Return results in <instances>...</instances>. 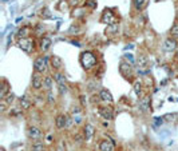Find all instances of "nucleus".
I'll return each instance as SVG.
<instances>
[{
    "label": "nucleus",
    "mask_w": 178,
    "mask_h": 151,
    "mask_svg": "<svg viewBox=\"0 0 178 151\" xmlns=\"http://www.w3.org/2000/svg\"><path fill=\"white\" fill-rule=\"evenodd\" d=\"M79 61L82 64V67L86 71H90L92 70L94 67L96 66V56L90 51H84L80 54V58H79Z\"/></svg>",
    "instance_id": "f257e3e1"
},
{
    "label": "nucleus",
    "mask_w": 178,
    "mask_h": 151,
    "mask_svg": "<svg viewBox=\"0 0 178 151\" xmlns=\"http://www.w3.org/2000/svg\"><path fill=\"white\" fill-rule=\"evenodd\" d=\"M19 47L21 48L24 52H27V54H31V52L34 51V47H35V42L32 40V39L27 38V39H19Z\"/></svg>",
    "instance_id": "f03ea898"
},
{
    "label": "nucleus",
    "mask_w": 178,
    "mask_h": 151,
    "mask_svg": "<svg viewBox=\"0 0 178 151\" xmlns=\"http://www.w3.org/2000/svg\"><path fill=\"white\" fill-rule=\"evenodd\" d=\"M54 78H55V82L59 86V92H60V95H63L67 91V87H66V76L62 72H56L54 75Z\"/></svg>",
    "instance_id": "7ed1b4c3"
},
{
    "label": "nucleus",
    "mask_w": 178,
    "mask_h": 151,
    "mask_svg": "<svg viewBox=\"0 0 178 151\" xmlns=\"http://www.w3.org/2000/svg\"><path fill=\"white\" fill-rule=\"evenodd\" d=\"M46 64H47V58L44 56H40V58H37V59L34 61V70H35V72L37 74H43L46 71Z\"/></svg>",
    "instance_id": "20e7f679"
},
{
    "label": "nucleus",
    "mask_w": 178,
    "mask_h": 151,
    "mask_svg": "<svg viewBox=\"0 0 178 151\" xmlns=\"http://www.w3.org/2000/svg\"><path fill=\"white\" fill-rule=\"evenodd\" d=\"M101 23L107 24V26H111V24H115V16L114 14L110 10H105L101 16Z\"/></svg>",
    "instance_id": "39448f33"
},
{
    "label": "nucleus",
    "mask_w": 178,
    "mask_h": 151,
    "mask_svg": "<svg viewBox=\"0 0 178 151\" xmlns=\"http://www.w3.org/2000/svg\"><path fill=\"white\" fill-rule=\"evenodd\" d=\"M55 123H56V127L58 128H64L70 124V116L68 115H58L55 119Z\"/></svg>",
    "instance_id": "423d86ee"
},
{
    "label": "nucleus",
    "mask_w": 178,
    "mask_h": 151,
    "mask_svg": "<svg viewBox=\"0 0 178 151\" xmlns=\"http://www.w3.org/2000/svg\"><path fill=\"white\" fill-rule=\"evenodd\" d=\"M119 72L122 74V76L129 78V76H131V72H133V67H131V64L122 60L119 64Z\"/></svg>",
    "instance_id": "0eeeda50"
},
{
    "label": "nucleus",
    "mask_w": 178,
    "mask_h": 151,
    "mask_svg": "<svg viewBox=\"0 0 178 151\" xmlns=\"http://www.w3.org/2000/svg\"><path fill=\"white\" fill-rule=\"evenodd\" d=\"M114 147H115V142L111 138H107V139L102 140L101 144H99L101 151H114Z\"/></svg>",
    "instance_id": "6e6552de"
},
{
    "label": "nucleus",
    "mask_w": 178,
    "mask_h": 151,
    "mask_svg": "<svg viewBox=\"0 0 178 151\" xmlns=\"http://www.w3.org/2000/svg\"><path fill=\"white\" fill-rule=\"evenodd\" d=\"M98 112H99V115H101L102 118L108 119V121H111V119L114 118V111H112L111 107H99Z\"/></svg>",
    "instance_id": "1a4fd4ad"
},
{
    "label": "nucleus",
    "mask_w": 178,
    "mask_h": 151,
    "mask_svg": "<svg viewBox=\"0 0 178 151\" xmlns=\"http://www.w3.org/2000/svg\"><path fill=\"white\" fill-rule=\"evenodd\" d=\"M94 126L92 124H90V123H87L86 126H84V128H83V135H84V140L86 142H90L92 139V137H94Z\"/></svg>",
    "instance_id": "9d476101"
},
{
    "label": "nucleus",
    "mask_w": 178,
    "mask_h": 151,
    "mask_svg": "<svg viewBox=\"0 0 178 151\" xmlns=\"http://www.w3.org/2000/svg\"><path fill=\"white\" fill-rule=\"evenodd\" d=\"M27 134H28V137H30L31 139H34V140H37V139L42 138V131H40L37 127H35V126H31V127L28 128Z\"/></svg>",
    "instance_id": "9b49d317"
},
{
    "label": "nucleus",
    "mask_w": 178,
    "mask_h": 151,
    "mask_svg": "<svg viewBox=\"0 0 178 151\" xmlns=\"http://www.w3.org/2000/svg\"><path fill=\"white\" fill-rule=\"evenodd\" d=\"M177 48V40H174L173 38H169L163 43V50L166 52H171Z\"/></svg>",
    "instance_id": "f8f14e48"
},
{
    "label": "nucleus",
    "mask_w": 178,
    "mask_h": 151,
    "mask_svg": "<svg viewBox=\"0 0 178 151\" xmlns=\"http://www.w3.org/2000/svg\"><path fill=\"white\" fill-rule=\"evenodd\" d=\"M32 87L35 88V90H39V88L43 87V78L40 76V74L35 72L32 75Z\"/></svg>",
    "instance_id": "ddd939ff"
},
{
    "label": "nucleus",
    "mask_w": 178,
    "mask_h": 151,
    "mask_svg": "<svg viewBox=\"0 0 178 151\" xmlns=\"http://www.w3.org/2000/svg\"><path fill=\"white\" fill-rule=\"evenodd\" d=\"M31 32H32V30H31L30 26H23L18 31V38L19 39H27Z\"/></svg>",
    "instance_id": "4468645a"
},
{
    "label": "nucleus",
    "mask_w": 178,
    "mask_h": 151,
    "mask_svg": "<svg viewBox=\"0 0 178 151\" xmlns=\"http://www.w3.org/2000/svg\"><path fill=\"white\" fill-rule=\"evenodd\" d=\"M51 66H52V68H55V70H60L62 66H63V61H62V59L58 56V55H52L51 56Z\"/></svg>",
    "instance_id": "2eb2a0df"
},
{
    "label": "nucleus",
    "mask_w": 178,
    "mask_h": 151,
    "mask_svg": "<svg viewBox=\"0 0 178 151\" xmlns=\"http://www.w3.org/2000/svg\"><path fill=\"white\" fill-rule=\"evenodd\" d=\"M99 98L103 100V102H106V103H112V95L110 94V91H107V90H102L101 92H99Z\"/></svg>",
    "instance_id": "dca6fc26"
},
{
    "label": "nucleus",
    "mask_w": 178,
    "mask_h": 151,
    "mask_svg": "<svg viewBox=\"0 0 178 151\" xmlns=\"http://www.w3.org/2000/svg\"><path fill=\"white\" fill-rule=\"evenodd\" d=\"M51 39L47 38V36H44V38H42V40H40V50H42L43 52L48 51L50 47H51Z\"/></svg>",
    "instance_id": "f3484780"
},
{
    "label": "nucleus",
    "mask_w": 178,
    "mask_h": 151,
    "mask_svg": "<svg viewBox=\"0 0 178 151\" xmlns=\"http://www.w3.org/2000/svg\"><path fill=\"white\" fill-rule=\"evenodd\" d=\"M52 86H54V80H52L51 76H46L43 79V88H46L47 91H51Z\"/></svg>",
    "instance_id": "a211bd4d"
},
{
    "label": "nucleus",
    "mask_w": 178,
    "mask_h": 151,
    "mask_svg": "<svg viewBox=\"0 0 178 151\" xmlns=\"http://www.w3.org/2000/svg\"><path fill=\"white\" fill-rule=\"evenodd\" d=\"M119 30V23H115V24H111V26H107L106 28V33H110V35H115Z\"/></svg>",
    "instance_id": "6ab92c4d"
},
{
    "label": "nucleus",
    "mask_w": 178,
    "mask_h": 151,
    "mask_svg": "<svg viewBox=\"0 0 178 151\" xmlns=\"http://www.w3.org/2000/svg\"><path fill=\"white\" fill-rule=\"evenodd\" d=\"M8 91H9V86H8V82H7V80H3L2 92H0V98H3V99H4V98L8 95Z\"/></svg>",
    "instance_id": "aec40b11"
},
{
    "label": "nucleus",
    "mask_w": 178,
    "mask_h": 151,
    "mask_svg": "<svg viewBox=\"0 0 178 151\" xmlns=\"http://www.w3.org/2000/svg\"><path fill=\"white\" fill-rule=\"evenodd\" d=\"M139 104H141V107H142L143 110H147L149 107H150V98H149V96H143V98H141Z\"/></svg>",
    "instance_id": "412c9836"
},
{
    "label": "nucleus",
    "mask_w": 178,
    "mask_h": 151,
    "mask_svg": "<svg viewBox=\"0 0 178 151\" xmlns=\"http://www.w3.org/2000/svg\"><path fill=\"white\" fill-rule=\"evenodd\" d=\"M146 5V0H134V7L137 11H142Z\"/></svg>",
    "instance_id": "4be33fe9"
},
{
    "label": "nucleus",
    "mask_w": 178,
    "mask_h": 151,
    "mask_svg": "<svg viewBox=\"0 0 178 151\" xmlns=\"http://www.w3.org/2000/svg\"><path fill=\"white\" fill-rule=\"evenodd\" d=\"M170 38H173L174 40H177L178 42V24H174L173 27H171V30H170Z\"/></svg>",
    "instance_id": "5701e85b"
},
{
    "label": "nucleus",
    "mask_w": 178,
    "mask_h": 151,
    "mask_svg": "<svg viewBox=\"0 0 178 151\" xmlns=\"http://www.w3.org/2000/svg\"><path fill=\"white\" fill-rule=\"evenodd\" d=\"M30 106H31V102L27 100L26 96H21L20 98V107H21V109L27 110V109H30Z\"/></svg>",
    "instance_id": "b1692460"
},
{
    "label": "nucleus",
    "mask_w": 178,
    "mask_h": 151,
    "mask_svg": "<svg viewBox=\"0 0 178 151\" xmlns=\"http://www.w3.org/2000/svg\"><path fill=\"white\" fill-rule=\"evenodd\" d=\"M134 91H135V94L141 96L142 95V83L141 82H135L134 83Z\"/></svg>",
    "instance_id": "393cba45"
},
{
    "label": "nucleus",
    "mask_w": 178,
    "mask_h": 151,
    "mask_svg": "<svg viewBox=\"0 0 178 151\" xmlns=\"http://www.w3.org/2000/svg\"><path fill=\"white\" fill-rule=\"evenodd\" d=\"M138 64H139V67H146L147 66V58H146L145 55H139L138 56Z\"/></svg>",
    "instance_id": "a878e982"
},
{
    "label": "nucleus",
    "mask_w": 178,
    "mask_h": 151,
    "mask_svg": "<svg viewBox=\"0 0 178 151\" xmlns=\"http://www.w3.org/2000/svg\"><path fill=\"white\" fill-rule=\"evenodd\" d=\"M43 150H44V146H43V143H40V142L35 143L32 146V149H31V151H43Z\"/></svg>",
    "instance_id": "bb28decb"
},
{
    "label": "nucleus",
    "mask_w": 178,
    "mask_h": 151,
    "mask_svg": "<svg viewBox=\"0 0 178 151\" xmlns=\"http://www.w3.org/2000/svg\"><path fill=\"white\" fill-rule=\"evenodd\" d=\"M47 100L51 104L55 102V96H54V94H52V91H47Z\"/></svg>",
    "instance_id": "cd10ccee"
},
{
    "label": "nucleus",
    "mask_w": 178,
    "mask_h": 151,
    "mask_svg": "<svg viewBox=\"0 0 178 151\" xmlns=\"http://www.w3.org/2000/svg\"><path fill=\"white\" fill-rule=\"evenodd\" d=\"M14 98H15V96H14V94H8L7 96L4 98V102H5L7 104H11L12 102H14Z\"/></svg>",
    "instance_id": "c85d7f7f"
},
{
    "label": "nucleus",
    "mask_w": 178,
    "mask_h": 151,
    "mask_svg": "<svg viewBox=\"0 0 178 151\" xmlns=\"http://www.w3.org/2000/svg\"><path fill=\"white\" fill-rule=\"evenodd\" d=\"M86 5H87V7H90V8H95L96 7V2H95V0H87Z\"/></svg>",
    "instance_id": "c756f323"
},
{
    "label": "nucleus",
    "mask_w": 178,
    "mask_h": 151,
    "mask_svg": "<svg viewBox=\"0 0 178 151\" xmlns=\"http://www.w3.org/2000/svg\"><path fill=\"white\" fill-rule=\"evenodd\" d=\"M68 3H70L71 5H78V3H79V0H67Z\"/></svg>",
    "instance_id": "7c9ffc66"
},
{
    "label": "nucleus",
    "mask_w": 178,
    "mask_h": 151,
    "mask_svg": "<svg viewBox=\"0 0 178 151\" xmlns=\"http://www.w3.org/2000/svg\"><path fill=\"white\" fill-rule=\"evenodd\" d=\"M126 58H127V60L133 61V56H131V55H130V54H126Z\"/></svg>",
    "instance_id": "2f4dec72"
},
{
    "label": "nucleus",
    "mask_w": 178,
    "mask_h": 151,
    "mask_svg": "<svg viewBox=\"0 0 178 151\" xmlns=\"http://www.w3.org/2000/svg\"><path fill=\"white\" fill-rule=\"evenodd\" d=\"M80 102H82V104H83V106H84V104H86V102H84V96H83V95H82V96H80Z\"/></svg>",
    "instance_id": "473e14b6"
},
{
    "label": "nucleus",
    "mask_w": 178,
    "mask_h": 151,
    "mask_svg": "<svg viewBox=\"0 0 178 151\" xmlns=\"http://www.w3.org/2000/svg\"><path fill=\"white\" fill-rule=\"evenodd\" d=\"M4 2H5V0H4Z\"/></svg>",
    "instance_id": "72a5a7b5"
}]
</instances>
